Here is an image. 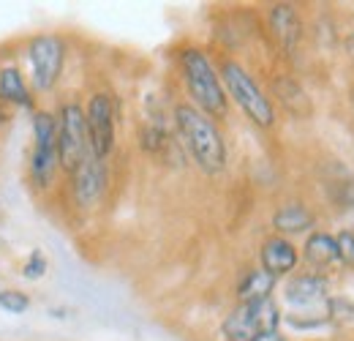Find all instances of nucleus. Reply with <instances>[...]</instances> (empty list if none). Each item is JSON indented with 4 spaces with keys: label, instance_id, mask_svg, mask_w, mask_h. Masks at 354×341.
I'll return each instance as SVG.
<instances>
[{
    "label": "nucleus",
    "instance_id": "f257e3e1",
    "mask_svg": "<svg viewBox=\"0 0 354 341\" xmlns=\"http://www.w3.org/2000/svg\"><path fill=\"white\" fill-rule=\"evenodd\" d=\"M175 126L199 170L207 175H218L226 167V142L213 118L199 112L194 104H177Z\"/></svg>",
    "mask_w": 354,
    "mask_h": 341
},
{
    "label": "nucleus",
    "instance_id": "f03ea898",
    "mask_svg": "<svg viewBox=\"0 0 354 341\" xmlns=\"http://www.w3.org/2000/svg\"><path fill=\"white\" fill-rule=\"evenodd\" d=\"M180 74L185 80V90L199 112L207 118H223L229 112V98L221 85V77L213 60L199 46L180 49Z\"/></svg>",
    "mask_w": 354,
    "mask_h": 341
},
{
    "label": "nucleus",
    "instance_id": "7ed1b4c3",
    "mask_svg": "<svg viewBox=\"0 0 354 341\" xmlns=\"http://www.w3.org/2000/svg\"><path fill=\"white\" fill-rule=\"evenodd\" d=\"M221 85L226 90V96L243 110V115L257 123L259 128H270L275 123V107L267 98V93L259 87V82L237 63V60H223L221 63Z\"/></svg>",
    "mask_w": 354,
    "mask_h": 341
},
{
    "label": "nucleus",
    "instance_id": "20e7f679",
    "mask_svg": "<svg viewBox=\"0 0 354 341\" xmlns=\"http://www.w3.org/2000/svg\"><path fill=\"white\" fill-rule=\"evenodd\" d=\"M281 308L272 298L237 303L234 311L223 320L221 331L226 341H251L259 333H272L281 328Z\"/></svg>",
    "mask_w": 354,
    "mask_h": 341
},
{
    "label": "nucleus",
    "instance_id": "39448f33",
    "mask_svg": "<svg viewBox=\"0 0 354 341\" xmlns=\"http://www.w3.org/2000/svg\"><path fill=\"white\" fill-rule=\"evenodd\" d=\"M60 167L57 156V115L36 110L33 112V153H30V180L36 189H49Z\"/></svg>",
    "mask_w": 354,
    "mask_h": 341
},
{
    "label": "nucleus",
    "instance_id": "423d86ee",
    "mask_svg": "<svg viewBox=\"0 0 354 341\" xmlns=\"http://www.w3.org/2000/svg\"><path fill=\"white\" fill-rule=\"evenodd\" d=\"M57 156H60V167L68 175H74V170L90 156L85 110L74 101L63 104L57 115Z\"/></svg>",
    "mask_w": 354,
    "mask_h": 341
},
{
    "label": "nucleus",
    "instance_id": "0eeeda50",
    "mask_svg": "<svg viewBox=\"0 0 354 341\" xmlns=\"http://www.w3.org/2000/svg\"><path fill=\"white\" fill-rule=\"evenodd\" d=\"M28 63H30V80L39 93H49L57 85L66 63V44L55 33L33 36L28 44Z\"/></svg>",
    "mask_w": 354,
    "mask_h": 341
},
{
    "label": "nucleus",
    "instance_id": "6e6552de",
    "mask_svg": "<svg viewBox=\"0 0 354 341\" xmlns=\"http://www.w3.org/2000/svg\"><path fill=\"white\" fill-rule=\"evenodd\" d=\"M90 153L95 159H106L115 148V104L106 93H93L85 110Z\"/></svg>",
    "mask_w": 354,
    "mask_h": 341
},
{
    "label": "nucleus",
    "instance_id": "1a4fd4ad",
    "mask_svg": "<svg viewBox=\"0 0 354 341\" xmlns=\"http://www.w3.org/2000/svg\"><path fill=\"white\" fill-rule=\"evenodd\" d=\"M283 300L297 308L300 314H310L316 308L327 311L330 303V284L322 273H297L286 281L283 287Z\"/></svg>",
    "mask_w": 354,
    "mask_h": 341
},
{
    "label": "nucleus",
    "instance_id": "9d476101",
    "mask_svg": "<svg viewBox=\"0 0 354 341\" xmlns=\"http://www.w3.org/2000/svg\"><path fill=\"white\" fill-rule=\"evenodd\" d=\"M71 186H74V200L80 208H93L106 189V167L104 159H95L90 153L88 159L74 170L71 175Z\"/></svg>",
    "mask_w": 354,
    "mask_h": 341
},
{
    "label": "nucleus",
    "instance_id": "9b49d317",
    "mask_svg": "<svg viewBox=\"0 0 354 341\" xmlns=\"http://www.w3.org/2000/svg\"><path fill=\"white\" fill-rule=\"evenodd\" d=\"M259 259H262V268L272 279H281V276H289L295 273L297 262H300V254L295 249V243L283 235H272L262 243V252H259Z\"/></svg>",
    "mask_w": 354,
    "mask_h": 341
},
{
    "label": "nucleus",
    "instance_id": "f8f14e48",
    "mask_svg": "<svg viewBox=\"0 0 354 341\" xmlns=\"http://www.w3.org/2000/svg\"><path fill=\"white\" fill-rule=\"evenodd\" d=\"M270 30H272L275 42L281 44V49H283L286 55H292V52L297 49V42H300L303 22H300V17H297V11H295L292 6L281 3V6H275V8L270 11Z\"/></svg>",
    "mask_w": 354,
    "mask_h": 341
},
{
    "label": "nucleus",
    "instance_id": "ddd939ff",
    "mask_svg": "<svg viewBox=\"0 0 354 341\" xmlns=\"http://www.w3.org/2000/svg\"><path fill=\"white\" fill-rule=\"evenodd\" d=\"M303 259L313 268V273H322V270H330L333 265L341 262L338 254V241L335 235L330 232H310L303 243Z\"/></svg>",
    "mask_w": 354,
    "mask_h": 341
},
{
    "label": "nucleus",
    "instance_id": "4468645a",
    "mask_svg": "<svg viewBox=\"0 0 354 341\" xmlns=\"http://www.w3.org/2000/svg\"><path fill=\"white\" fill-rule=\"evenodd\" d=\"M0 104H14V107H28L33 110V93L25 82L22 71L17 66H3L0 69Z\"/></svg>",
    "mask_w": 354,
    "mask_h": 341
},
{
    "label": "nucleus",
    "instance_id": "2eb2a0df",
    "mask_svg": "<svg viewBox=\"0 0 354 341\" xmlns=\"http://www.w3.org/2000/svg\"><path fill=\"white\" fill-rule=\"evenodd\" d=\"M316 218L310 213L306 205L300 202H289V205H281L275 216H272V227L286 238V235H300V232H308L313 229Z\"/></svg>",
    "mask_w": 354,
    "mask_h": 341
},
{
    "label": "nucleus",
    "instance_id": "dca6fc26",
    "mask_svg": "<svg viewBox=\"0 0 354 341\" xmlns=\"http://www.w3.org/2000/svg\"><path fill=\"white\" fill-rule=\"evenodd\" d=\"M275 281L265 268H254L243 276L240 287H237V298L240 303H254V300H267L272 298V290H275Z\"/></svg>",
    "mask_w": 354,
    "mask_h": 341
},
{
    "label": "nucleus",
    "instance_id": "f3484780",
    "mask_svg": "<svg viewBox=\"0 0 354 341\" xmlns=\"http://www.w3.org/2000/svg\"><path fill=\"white\" fill-rule=\"evenodd\" d=\"M30 308V298L22 290H0V311L25 314Z\"/></svg>",
    "mask_w": 354,
    "mask_h": 341
},
{
    "label": "nucleus",
    "instance_id": "a211bd4d",
    "mask_svg": "<svg viewBox=\"0 0 354 341\" xmlns=\"http://www.w3.org/2000/svg\"><path fill=\"white\" fill-rule=\"evenodd\" d=\"M46 268H49L46 256L41 254L39 249H33L30 256H28V262H25V268H22V276H25L28 281H39V279H44L46 276Z\"/></svg>",
    "mask_w": 354,
    "mask_h": 341
},
{
    "label": "nucleus",
    "instance_id": "6ab92c4d",
    "mask_svg": "<svg viewBox=\"0 0 354 341\" xmlns=\"http://www.w3.org/2000/svg\"><path fill=\"white\" fill-rule=\"evenodd\" d=\"M327 317L333 322L354 325V303H349V300H330L327 303Z\"/></svg>",
    "mask_w": 354,
    "mask_h": 341
},
{
    "label": "nucleus",
    "instance_id": "aec40b11",
    "mask_svg": "<svg viewBox=\"0 0 354 341\" xmlns=\"http://www.w3.org/2000/svg\"><path fill=\"white\" fill-rule=\"evenodd\" d=\"M335 241H338V254H341V262H344V265H349V268H354V232L352 229H346V232L335 235Z\"/></svg>",
    "mask_w": 354,
    "mask_h": 341
},
{
    "label": "nucleus",
    "instance_id": "412c9836",
    "mask_svg": "<svg viewBox=\"0 0 354 341\" xmlns=\"http://www.w3.org/2000/svg\"><path fill=\"white\" fill-rule=\"evenodd\" d=\"M251 341H289L281 331H272V333H259L257 339H251Z\"/></svg>",
    "mask_w": 354,
    "mask_h": 341
},
{
    "label": "nucleus",
    "instance_id": "4be33fe9",
    "mask_svg": "<svg viewBox=\"0 0 354 341\" xmlns=\"http://www.w3.org/2000/svg\"><path fill=\"white\" fill-rule=\"evenodd\" d=\"M346 49H349V58L354 60V33L349 36V39H346Z\"/></svg>",
    "mask_w": 354,
    "mask_h": 341
}]
</instances>
